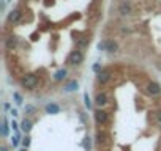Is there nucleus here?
Returning a JSON list of instances; mask_svg holds the SVG:
<instances>
[{
  "label": "nucleus",
  "instance_id": "f257e3e1",
  "mask_svg": "<svg viewBox=\"0 0 161 151\" xmlns=\"http://www.w3.org/2000/svg\"><path fill=\"white\" fill-rule=\"evenodd\" d=\"M21 87L25 88V90H35L38 87V76L33 74V72H29V74H24L21 77Z\"/></svg>",
  "mask_w": 161,
  "mask_h": 151
},
{
  "label": "nucleus",
  "instance_id": "f03ea898",
  "mask_svg": "<svg viewBox=\"0 0 161 151\" xmlns=\"http://www.w3.org/2000/svg\"><path fill=\"white\" fill-rule=\"evenodd\" d=\"M134 11V7L131 3V0H120L119 5H117V13L122 16V18H126V16H131Z\"/></svg>",
  "mask_w": 161,
  "mask_h": 151
},
{
  "label": "nucleus",
  "instance_id": "7ed1b4c3",
  "mask_svg": "<svg viewBox=\"0 0 161 151\" xmlns=\"http://www.w3.org/2000/svg\"><path fill=\"white\" fill-rule=\"evenodd\" d=\"M84 52L80 50V49H74V50H71L69 52V55H68V58H66V63L68 65H71V66H76V65H80L84 61Z\"/></svg>",
  "mask_w": 161,
  "mask_h": 151
},
{
  "label": "nucleus",
  "instance_id": "20e7f679",
  "mask_svg": "<svg viewBox=\"0 0 161 151\" xmlns=\"http://www.w3.org/2000/svg\"><path fill=\"white\" fill-rule=\"evenodd\" d=\"M93 115H95V121H97L98 124H101V126L109 121V113H108L106 110H103V109H97V110L93 112Z\"/></svg>",
  "mask_w": 161,
  "mask_h": 151
},
{
  "label": "nucleus",
  "instance_id": "39448f33",
  "mask_svg": "<svg viewBox=\"0 0 161 151\" xmlns=\"http://www.w3.org/2000/svg\"><path fill=\"white\" fill-rule=\"evenodd\" d=\"M21 19H22V11L19 8L11 10L8 13V16H7V22L8 24H18V22H21Z\"/></svg>",
  "mask_w": 161,
  "mask_h": 151
},
{
  "label": "nucleus",
  "instance_id": "423d86ee",
  "mask_svg": "<svg viewBox=\"0 0 161 151\" xmlns=\"http://www.w3.org/2000/svg\"><path fill=\"white\" fill-rule=\"evenodd\" d=\"M147 93H148L150 96H159V95H161V85H159L158 82H155V81L148 82V84H147Z\"/></svg>",
  "mask_w": 161,
  "mask_h": 151
},
{
  "label": "nucleus",
  "instance_id": "0eeeda50",
  "mask_svg": "<svg viewBox=\"0 0 161 151\" xmlns=\"http://www.w3.org/2000/svg\"><path fill=\"white\" fill-rule=\"evenodd\" d=\"M111 77H112V72H111V69H103L98 76H97V79H98V84H101V85H106L109 81H111Z\"/></svg>",
  "mask_w": 161,
  "mask_h": 151
},
{
  "label": "nucleus",
  "instance_id": "6e6552de",
  "mask_svg": "<svg viewBox=\"0 0 161 151\" xmlns=\"http://www.w3.org/2000/svg\"><path fill=\"white\" fill-rule=\"evenodd\" d=\"M108 102H109V98H108V95H106L104 91H101V93H97V96H95V104L98 106V109L104 107Z\"/></svg>",
  "mask_w": 161,
  "mask_h": 151
},
{
  "label": "nucleus",
  "instance_id": "1a4fd4ad",
  "mask_svg": "<svg viewBox=\"0 0 161 151\" xmlns=\"http://www.w3.org/2000/svg\"><path fill=\"white\" fill-rule=\"evenodd\" d=\"M74 43H76V49L82 50L90 44V38L89 36H79V38H74Z\"/></svg>",
  "mask_w": 161,
  "mask_h": 151
},
{
  "label": "nucleus",
  "instance_id": "9d476101",
  "mask_svg": "<svg viewBox=\"0 0 161 151\" xmlns=\"http://www.w3.org/2000/svg\"><path fill=\"white\" fill-rule=\"evenodd\" d=\"M18 44H19V38H18V36H14V35L8 36V38H7V41H5V47H7L8 50H14V49L18 47Z\"/></svg>",
  "mask_w": 161,
  "mask_h": 151
},
{
  "label": "nucleus",
  "instance_id": "9b49d317",
  "mask_svg": "<svg viewBox=\"0 0 161 151\" xmlns=\"http://www.w3.org/2000/svg\"><path fill=\"white\" fill-rule=\"evenodd\" d=\"M44 110H46V113H49V115H57V113H60V106H58L57 102H47V104L44 106Z\"/></svg>",
  "mask_w": 161,
  "mask_h": 151
},
{
  "label": "nucleus",
  "instance_id": "f8f14e48",
  "mask_svg": "<svg viewBox=\"0 0 161 151\" xmlns=\"http://www.w3.org/2000/svg\"><path fill=\"white\" fill-rule=\"evenodd\" d=\"M117 50H119L117 41H114V39H106V52L114 54V52H117Z\"/></svg>",
  "mask_w": 161,
  "mask_h": 151
},
{
  "label": "nucleus",
  "instance_id": "ddd939ff",
  "mask_svg": "<svg viewBox=\"0 0 161 151\" xmlns=\"http://www.w3.org/2000/svg\"><path fill=\"white\" fill-rule=\"evenodd\" d=\"M79 88V82L74 79V81H69L68 84H65V87H63V90L66 91V93H73V91H76Z\"/></svg>",
  "mask_w": 161,
  "mask_h": 151
},
{
  "label": "nucleus",
  "instance_id": "4468645a",
  "mask_svg": "<svg viewBox=\"0 0 161 151\" xmlns=\"http://www.w3.org/2000/svg\"><path fill=\"white\" fill-rule=\"evenodd\" d=\"M66 74H68L66 68H60L58 71L54 72V81H55V82H62V81L66 77Z\"/></svg>",
  "mask_w": 161,
  "mask_h": 151
},
{
  "label": "nucleus",
  "instance_id": "2eb2a0df",
  "mask_svg": "<svg viewBox=\"0 0 161 151\" xmlns=\"http://www.w3.org/2000/svg\"><path fill=\"white\" fill-rule=\"evenodd\" d=\"M21 128H22V132L29 134V132L32 131V121H30V120H27V118H24V120H22V123H21Z\"/></svg>",
  "mask_w": 161,
  "mask_h": 151
},
{
  "label": "nucleus",
  "instance_id": "dca6fc26",
  "mask_svg": "<svg viewBox=\"0 0 161 151\" xmlns=\"http://www.w3.org/2000/svg\"><path fill=\"white\" fill-rule=\"evenodd\" d=\"M84 104H86V109H92V106H93V102H92V99H90V96H89V93L86 91L84 93Z\"/></svg>",
  "mask_w": 161,
  "mask_h": 151
},
{
  "label": "nucleus",
  "instance_id": "f3484780",
  "mask_svg": "<svg viewBox=\"0 0 161 151\" xmlns=\"http://www.w3.org/2000/svg\"><path fill=\"white\" fill-rule=\"evenodd\" d=\"M8 132H10V126H8L7 118H3V123H2V135H3V137H7V135H8Z\"/></svg>",
  "mask_w": 161,
  "mask_h": 151
},
{
  "label": "nucleus",
  "instance_id": "a211bd4d",
  "mask_svg": "<svg viewBox=\"0 0 161 151\" xmlns=\"http://www.w3.org/2000/svg\"><path fill=\"white\" fill-rule=\"evenodd\" d=\"M19 137H21V135H18V134L11 137V143H13V146H14V148H18V146H19V143L22 142V140H21Z\"/></svg>",
  "mask_w": 161,
  "mask_h": 151
},
{
  "label": "nucleus",
  "instance_id": "6ab92c4d",
  "mask_svg": "<svg viewBox=\"0 0 161 151\" xmlns=\"http://www.w3.org/2000/svg\"><path fill=\"white\" fill-rule=\"evenodd\" d=\"M13 98H14V101H16V104H18V106H21V104H22V96H21L18 91H14V93H13Z\"/></svg>",
  "mask_w": 161,
  "mask_h": 151
},
{
  "label": "nucleus",
  "instance_id": "aec40b11",
  "mask_svg": "<svg viewBox=\"0 0 161 151\" xmlns=\"http://www.w3.org/2000/svg\"><path fill=\"white\" fill-rule=\"evenodd\" d=\"M92 69H93V72H95L97 76H98V74H100V72L103 71V69H101V65H100V63H93V66H92Z\"/></svg>",
  "mask_w": 161,
  "mask_h": 151
},
{
  "label": "nucleus",
  "instance_id": "412c9836",
  "mask_svg": "<svg viewBox=\"0 0 161 151\" xmlns=\"http://www.w3.org/2000/svg\"><path fill=\"white\" fill-rule=\"evenodd\" d=\"M22 145H24V148H29L30 146V135L29 134H25V137L22 138Z\"/></svg>",
  "mask_w": 161,
  "mask_h": 151
},
{
  "label": "nucleus",
  "instance_id": "4be33fe9",
  "mask_svg": "<svg viewBox=\"0 0 161 151\" xmlns=\"http://www.w3.org/2000/svg\"><path fill=\"white\" fill-rule=\"evenodd\" d=\"M10 126H11V128H13V131H14V132H16V134H18V135H21V132H19V124H18V123H16V121H14V120H13V121H11V124H10Z\"/></svg>",
  "mask_w": 161,
  "mask_h": 151
},
{
  "label": "nucleus",
  "instance_id": "5701e85b",
  "mask_svg": "<svg viewBox=\"0 0 161 151\" xmlns=\"http://www.w3.org/2000/svg\"><path fill=\"white\" fill-rule=\"evenodd\" d=\"M84 148H86V151H90V137L89 135H86V138H84Z\"/></svg>",
  "mask_w": 161,
  "mask_h": 151
},
{
  "label": "nucleus",
  "instance_id": "b1692460",
  "mask_svg": "<svg viewBox=\"0 0 161 151\" xmlns=\"http://www.w3.org/2000/svg\"><path fill=\"white\" fill-rule=\"evenodd\" d=\"M35 110H36V109H35V106H30V104H29V106H25V113L32 115V113H35Z\"/></svg>",
  "mask_w": 161,
  "mask_h": 151
},
{
  "label": "nucleus",
  "instance_id": "393cba45",
  "mask_svg": "<svg viewBox=\"0 0 161 151\" xmlns=\"http://www.w3.org/2000/svg\"><path fill=\"white\" fill-rule=\"evenodd\" d=\"M103 142H104V134L98 132V134H97V143H98V145H101Z\"/></svg>",
  "mask_w": 161,
  "mask_h": 151
},
{
  "label": "nucleus",
  "instance_id": "a878e982",
  "mask_svg": "<svg viewBox=\"0 0 161 151\" xmlns=\"http://www.w3.org/2000/svg\"><path fill=\"white\" fill-rule=\"evenodd\" d=\"M98 50H106V39L98 43Z\"/></svg>",
  "mask_w": 161,
  "mask_h": 151
},
{
  "label": "nucleus",
  "instance_id": "bb28decb",
  "mask_svg": "<svg viewBox=\"0 0 161 151\" xmlns=\"http://www.w3.org/2000/svg\"><path fill=\"white\" fill-rule=\"evenodd\" d=\"M155 117H156V121L161 124V109L159 110H156V113H155Z\"/></svg>",
  "mask_w": 161,
  "mask_h": 151
},
{
  "label": "nucleus",
  "instance_id": "cd10ccee",
  "mask_svg": "<svg viewBox=\"0 0 161 151\" xmlns=\"http://www.w3.org/2000/svg\"><path fill=\"white\" fill-rule=\"evenodd\" d=\"M10 113H11L13 117H18V115H19V112H18V109H11V110H10Z\"/></svg>",
  "mask_w": 161,
  "mask_h": 151
},
{
  "label": "nucleus",
  "instance_id": "c85d7f7f",
  "mask_svg": "<svg viewBox=\"0 0 161 151\" xmlns=\"http://www.w3.org/2000/svg\"><path fill=\"white\" fill-rule=\"evenodd\" d=\"M3 109H5V110H10V104H8V102H7V104H5V106H3Z\"/></svg>",
  "mask_w": 161,
  "mask_h": 151
},
{
  "label": "nucleus",
  "instance_id": "c756f323",
  "mask_svg": "<svg viewBox=\"0 0 161 151\" xmlns=\"http://www.w3.org/2000/svg\"><path fill=\"white\" fill-rule=\"evenodd\" d=\"M0 151H8V148L7 146H2V148H0Z\"/></svg>",
  "mask_w": 161,
  "mask_h": 151
},
{
  "label": "nucleus",
  "instance_id": "7c9ffc66",
  "mask_svg": "<svg viewBox=\"0 0 161 151\" xmlns=\"http://www.w3.org/2000/svg\"><path fill=\"white\" fill-rule=\"evenodd\" d=\"M21 151H27V148H24V149H21Z\"/></svg>",
  "mask_w": 161,
  "mask_h": 151
},
{
  "label": "nucleus",
  "instance_id": "2f4dec72",
  "mask_svg": "<svg viewBox=\"0 0 161 151\" xmlns=\"http://www.w3.org/2000/svg\"><path fill=\"white\" fill-rule=\"evenodd\" d=\"M7 2H11V0H7Z\"/></svg>",
  "mask_w": 161,
  "mask_h": 151
}]
</instances>
